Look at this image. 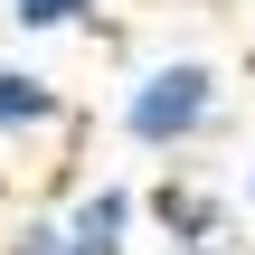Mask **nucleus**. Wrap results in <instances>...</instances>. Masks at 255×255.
I'll list each match as a JSON object with an SVG mask.
<instances>
[{
  "label": "nucleus",
  "instance_id": "nucleus-3",
  "mask_svg": "<svg viewBox=\"0 0 255 255\" xmlns=\"http://www.w3.org/2000/svg\"><path fill=\"white\" fill-rule=\"evenodd\" d=\"M142 218H151L170 246H218V237H227V199H218L208 180H180V170H161V180L142 189Z\"/></svg>",
  "mask_w": 255,
  "mask_h": 255
},
{
  "label": "nucleus",
  "instance_id": "nucleus-6",
  "mask_svg": "<svg viewBox=\"0 0 255 255\" xmlns=\"http://www.w3.org/2000/svg\"><path fill=\"white\" fill-rule=\"evenodd\" d=\"M0 255H66V218H19V237H0Z\"/></svg>",
  "mask_w": 255,
  "mask_h": 255
},
{
  "label": "nucleus",
  "instance_id": "nucleus-1",
  "mask_svg": "<svg viewBox=\"0 0 255 255\" xmlns=\"http://www.w3.org/2000/svg\"><path fill=\"white\" fill-rule=\"evenodd\" d=\"M218 104H227V85H218V66H208V57H151V66L123 85L114 123H123V142H132V151L170 161V151H189V142H208V132H218Z\"/></svg>",
  "mask_w": 255,
  "mask_h": 255
},
{
  "label": "nucleus",
  "instance_id": "nucleus-7",
  "mask_svg": "<svg viewBox=\"0 0 255 255\" xmlns=\"http://www.w3.org/2000/svg\"><path fill=\"white\" fill-rule=\"evenodd\" d=\"M170 255H237V246H227V237H218V246H170Z\"/></svg>",
  "mask_w": 255,
  "mask_h": 255
},
{
  "label": "nucleus",
  "instance_id": "nucleus-5",
  "mask_svg": "<svg viewBox=\"0 0 255 255\" xmlns=\"http://www.w3.org/2000/svg\"><path fill=\"white\" fill-rule=\"evenodd\" d=\"M95 0H9V28L19 38H57V28H85Z\"/></svg>",
  "mask_w": 255,
  "mask_h": 255
},
{
  "label": "nucleus",
  "instance_id": "nucleus-4",
  "mask_svg": "<svg viewBox=\"0 0 255 255\" xmlns=\"http://www.w3.org/2000/svg\"><path fill=\"white\" fill-rule=\"evenodd\" d=\"M57 123H66L57 76H38V66H19V57H0V142H38V132H57Z\"/></svg>",
  "mask_w": 255,
  "mask_h": 255
},
{
  "label": "nucleus",
  "instance_id": "nucleus-8",
  "mask_svg": "<svg viewBox=\"0 0 255 255\" xmlns=\"http://www.w3.org/2000/svg\"><path fill=\"white\" fill-rule=\"evenodd\" d=\"M246 208H255V161H246Z\"/></svg>",
  "mask_w": 255,
  "mask_h": 255
},
{
  "label": "nucleus",
  "instance_id": "nucleus-2",
  "mask_svg": "<svg viewBox=\"0 0 255 255\" xmlns=\"http://www.w3.org/2000/svg\"><path fill=\"white\" fill-rule=\"evenodd\" d=\"M57 218H66V255H132L142 189H123V180H95V189H76Z\"/></svg>",
  "mask_w": 255,
  "mask_h": 255
}]
</instances>
